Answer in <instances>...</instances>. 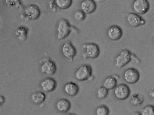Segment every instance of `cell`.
Returning <instances> with one entry per match:
<instances>
[{
  "mask_svg": "<svg viewBox=\"0 0 154 115\" xmlns=\"http://www.w3.org/2000/svg\"><path fill=\"white\" fill-rule=\"evenodd\" d=\"M134 60L137 63L140 62L138 58L130 50L127 49L122 50L115 58L116 66L118 68H121L129 63L131 59Z\"/></svg>",
  "mask_w": 154,
  "mask_h": 115,
  "instance_id": "cell-1",
  "label": "cell"
},
{
  "mask_svg": "<svg viewBox=\"0 0 154 115\" xmlns=\"http://www.w3.org/2000/svg\"><path fill=\"white\" fill-rule=\"evenodd\" d=\"M74 27L71 26L66 19L64 18L60 19L57 28V39L60 40L64 39L69 35Z\"/></svg>",
  "mask_w": 154,
  "mask_h": 115,
  "instance_id": "cell-2",
  "label": "cell"
},
{
  "mask_svg": "<svg viewBox=\"0 0 154 115\" xmlns=\"http://www.w3.org/2000/svg\"><path fill=\"white\" fill-rule=\"evenodd\" d=\"M83 50L82 56L84 59H94L97 58L100 53L99 46L94 43H88L84 44L82 46Z\"/></svg>",
  "mask_w": 154,
  "mask_h": 115,
  "instance_id": "cell-3",
  "label": "cell"
},
{
  "mask_svg": "<svg viewBox=\"0 0 154 115\" xmlns=\"http://www.w3.org/2000/svg\"><path fill=\"white\" fill-rule=\"evenodd\" d=\"M76 78L80 81L91 79L92 77V69L89 65H82L77 70L75 74Z\"/></svg>",
  "mask_w": 154,
  "mask_h": 115,
  "instance_id": "cell-4",
  "label": "cell"
},
{
  "mask_svg": "<svg viewBox=\"0 0 154 115\" xmlns=\"http://www.w3.org/2000/svg\"><path fill=\"white\" fill-rule=\"evenodd\" d=\"M61 52L63 55L71 62H72L73 58L76 56L77 51L76 48L70 41L64 42L62 45Z\"/></svg>",
  "mask_w": 154,
  "mask_h": 115,
  "instance_id": "cell-5",
  "label": "cell"
},
{
  "mask_svg": "<svg viewBox=\"0 0 154 115\" xmlns=\"http://www.w3.org/2000/svg\"><path fill=\"white\" fill-rule=\"evenodd\" d=\"M132 8L136 13L143 15L149 11L150 4L148 0H134L132 4Z\"/></svg>",
  "mask_w": 154,
  "mask_h": 115,
  "instance_id": "cell-6",
  "label": "cell"
},
{
  "mask_svg": "<svg viewBox=\"0 0 154 115\" xmlns=\"http://www.w3.org/2000/svg\"><path fill=\"white\" fill-rule=\"evenodd\" d=\"M130 93L129 87L125 83H121L116 86L114 90V96L119 100L126 99L129 97Z\"/></svg>",
  "mask_w": 154,
  "mask_h": 115,
  "instance_id": "cell-7",
  "label": "cell"
},
{
  "mask_svg": "<svg viewBox=\"0 0 154 115\" xmlns=\"http://www.w3.org/2000/svg\"><path fill=\"white\" fill-rule=\"evenodd\" d=\"M23 13L25 16L30 20H36L41 15V11L39 7L35 4H30L24 8Z\"/></svg>",
  "mask_w": 154,
  "mask_h": 115,
  "instance_id": "cell-8",
  "label": "cell"
},
{
  "mask_svg": "<svg viewBox=\"0 0 154 115\" xmlns=\"http://www.w3.org/2000/svg\"><path fill=\"white\" fill-rule=\"evenodd\" d=\"M123 76L126 82L129 84H134L139 80L140 74L137 69L134 68H130L125 71Z\"/></svg>",
  "mask_w": 154,
  "mask_h": 115,
  "instance_id": "cell-9",
  "label": "cell"
},
{
  "mask_svg": "<svg viewBox=\"0 0 154 115\" xmlns=\"http://www.w3.org/2000/svg\"><path fill=\"white\" fill-rule=\"evenodd\" d=\"M126 19L129 25L133 27L143 25L146 23L144 19L136 13H129L127 16Z\"/></svg>",
  "mask_w": 154,
  "mask_h": 115,
  "instance_id": "cell-10",
  "label": "cell"
},
{
  "mask_svg": "<svg viewBox=\"0 0 154 115\" xmlns=\"http://www.w3.org/2000/svg\"><path fill=\"white\" fill-rule=\"evenodd\" d=\"M107 34L110 39L116 41L119 40L122 37L123 32L122 29L119 26L113 25L108 28Z\"/></svg>",
  "mask_w": 154,
  "mask_h": 115,
  "instance_id": "cell-11",
  "label": "cell"
},
{
  "mask_svg": "<svg viewBox=\"0 0 154 115\" xmlns=\"http://www.w3.org/2000/svg\"><path fill=\"white\" fill-rule=\"evenodd\" d=\"M80 7L85 14H90L96 10L97 5L93 0H83L80 3Z\"/></svg>",
  "mask_w": 154,
  "mask_h": 115,
  "instance_id": "cell-12",
  "label": "cell"
},
{
  "mask_svg": "<svg viewBox=\"0 0 154 115\" xmlns=\"http://www.w3.org/2000/svg\"><path fill=\"white\" fill-rule=\"evenodd\" d=\"M41 72L50 75L54 74L57 71V67L54 62L48 60L44 62L41 67Z\"/></svg>",
  "mask_w": 154,
  "mask_h": 115,
  "instance_id": "cell-13",
  "label": "cell"
},
{
  "mask_svg": "<svg viewBox=\"0 0 154 115\" xmlns=\"http://www.w3.org/2000/svg\"><path fill=\"white\" fill-rule=\"evenodd\" d=\"M42 89L46 92H50L54 91L56 88L57 83L52 78L47 77L43 79L40 83Z\"/></svg>",
  "mask_w": 154,
  "mask_h": 115,
  "instance_id": "cell-14",
  "label": "cell"
},
{
  "mask_svg": "<svg viewBox=\"0 0 154 115\" xmlns=\"http://www.w3.org/2000/svg\"><path fill=\"white\" fill-rule=\"evenodd\" d=\"M79 88L78 86L72 82H69L66 83L64 86V90L67 95L74 96L78 93Z\"/></svg>",
  "mask_w": 154,
  "mask_h": 115,
  "instance_id": "cell-15",
  "label": "cell"
},
{
  "mask_svg": "<svg viewBox=\"0 0 154 115\" xmlns=\"http://www.w3.org/2000/svg\"><path fill=\"white\" fill-rule=\"evenodd\" d=\"M56 106L59 111L66 113L70 109L71 105L69 100L65 98H62L57 101Z\"/></svg>",
  "mask_w": 154,
  "mask_h": 115,
  "instance_id": "cell-16",
  "label": "cell"
},
{
  "mask_svg": "<svg viewBox=\"0 0 154 115\" xmlns=\"http://www.w3.org/2000/svg\"><path fill=\"white\" fill-rule=\"evenodd\" d=\"M28 31V29L27 27L20 26L16 29L15 34L19 40L24 41L27 38Z\"/></svg>",
  "mask_w": 154,
  "mask_h": 115,
  "instance_id": "cell-17",
  "label": "cell"
},
{
  "mask_svg": "<svg viewBox=\"0 0 154 115\" xmlns=\"http://www.w3.org/2000/svg\"><path fill=\"white\" fill-rule=\"evenodd\" d=\"M45 94L41 91L34 92L31 95L32 101L35 104L42 103L45 100Z\"/></svg>",
  "mask_w": 154,
  "mask_h": 115,
  "instance_id": "cell-18",
  "label": "cell"
},
{
  "mask_svg": "<svg viewBox=\"0 0 154 115\" xmlns=\"http://www.w3.org/2000/svg\"><path fill=\"white\" fill-rule=\"evenodd\" d=\"M117 80L112 75L106 77L103 82V86L107 89H112L116 86Z\"/></svg>",
  "mask_w": 154,
  "mask_h": 115,
  "instance_id": "cell-19",
  "label": "cell"
},
{
  "mask_svg": "<svg viewBox=\"0 0 154 115\" xmlns=\"http://www.w3.org/2000/svg\"><path fill=\"white\" fill-rule=\"evenodd\" d=\"M143 96L140 94L136 93L133 94L131 97L130 101L133 105L136 106H140L143 102Z\"/></svg>",
  "mask_w": 154,
  "mask_h": 115,
  "instance_id": "cell-20",
  "label": "cell"
},
{
  "mask_svg": "<svg viewBox=\"0 0 154 115\" xmlns=\"http://www.w3.org/2000/svg\"><path fill=\"white\" fill-rule=\"evenodd\" d=\"M57 8L61 9H66L71 6L72 0H54Z\"/></svg>",
  "mask_w": 154,
  "mask_h": 115,
  "instance_id": "cell-21",
  "label": "cell"
},
{
  "mask_svg": "<svg viewBox=\"0 0 154 115\" xmlns=\"http://www.w3.org/2000/svg\"><path fill=\"white\" fill-rule=\"evenodd\" d=\"M8 6L16 8H21L22 5L20 0H4Z\"/></svg>",
  "mask_w": 154,
  "mask_h": 115,
  "instance_id": "cell-22",
  "label": "cell"
},
{
  "mask_svg": "<svg viewBox=\"0 0 154 115\" xmlns=\"http://www.w3.org/2000/svg\"><path fill=\"white\" fill-rule=\"evenodd\" d=\"M96 113L97 115H107L109 113V110L106 106L102 105L97 108Z\"/></svg>",
  "mask_w": 154,
  "mask_h": 115,
  "instance_id": "cell-23",
  "label": "cell"
},
{
  "mask_svg": "<svg viewBox=\"0 0 154 115\" xmlns=\"http://www.w3.org/2000/svg\"><path fill=\"white\" fill-rule=\"evenodd\" d=\"M108 94V89L103 86L100 87L97 91V97L100 99H104L107 96Z\"/></svg>",
  "mask_w": 154,
  "mask_h": 115,
  "instance_id": "cell-24",
  "label": "cell"
},
{
  "mask_svg": "<svg viewBox=\"0 0 154 115\" xmlns=\"http://www.w3.org/2000/svg\"><path fill=\"white\" fill-rule=\"evenodd\" d=\"M154 107L152 105H148L144 107L142 110L141 115H153Z\"/></svg>",
  "mask_w": 154,
  "mask_h": 115,
  "instance_id": "cell-25",
  "label": "cell"
},
{
  "mask_svg": "<svg viewBox=\"0 0 154 115\" xmlns=\"http://www.w3.org/2000/svg\"><path fill=\"white\" fill-rule=\"evenodd\" d=\"M74 17L75 19L78 21H82L86 18V14L81 10H79L75 11Z\"/></svg>",
  "mask_w": 154,
  "mask_h": 115,
  "instance_id": "cell-26",
  "label": "cell"
},
{
  "mask_svg": "<svg viewBox=\"0 0 154 115\" xmlns=\"http://www.w3.org/2000/svg\"><path fill=\"white\" fill-rule=\"evenodd\" d=\"M49 7L50 10L54 12L57 11V7L55 4L54 0H52L49 2L48 3Z\"/></svg>",
  "mask_w": 154,
  "mask_h": 115,
  "instance_id": "cell-27",
  "label": "cell"
},
{
  "mask_svg": "<svg viewBox=\"0 0 154 115\" xmlns=\"http://www.w3.org/2000/svg\"><path fill=\"white\" fill-rule=\"evenodd\" d=\"M5 102V98L2 95H0V107H1Z\"/></svg>",
  "mask_w": 154,
  "mask_h": 115,
  "instance_id": "cell-28",
  "label": "cell"
},
{
  "mask_svg": "<svg viewBox=\"0 0 154 115\" xmlns=\"http://www.w3.org/2000/svg\"><path fill=\"white\" fill-rule=\"evenodd\" d=\"M112 76L115 77L116 80H119V76L117 74H113Z\"/></svg>",
  "mask_w": 154,
  "mask_h": 115,
  "instance_id": "cell-29",
  "label": "cell"
},
{
  "mask_svg": "<svg viewBox=\"0 0 154 115\" xmlns=\"http://www.w3.org/2000/svg\"><path fill=\"white\" fill-rule=\"evenodd\" d=\"M95 2L100 3L104 2L105 0H93Z\"/></svg>",
  "mask_w": 154,
  "mask_h": 115,
  "instance_id": "cell-30",
  "label": "cell"
},
{
  "mask_svg": "<svg viewBox=\"0 0 154 115\" xmlns=\"http://www.w3.org/2000/svg\"><path fill=\"white\" fill-rule=\"evenodd\" d=\"M154 91L153 90H152L151 92H150L149 95L150 96L153 98H154Z\"/></svg>",
  "mask_w": 154,
  "mask_h": 115,
  "instance_id": "cell-31",
  "label": "cell"
}]
</instances>
